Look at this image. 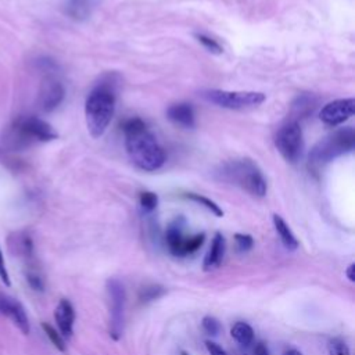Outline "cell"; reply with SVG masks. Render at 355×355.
<instances>
[{"label":"cell","instance_id":"3","mask_svg":"<svg viewBox=\"0 0 355 355\" xmlns=\"http://www.w3.org/2000/svg\"><path fill=\"white\" fill-rule=\"evenodd\" d=\"M57 132L46 121L29 115L17 118L6 130L4 146L10 150H24L35 143H44L57 139Z\"/></svg>","mask_w":355,"mask_h":355},{"label":"cell","instance_id":"17","mask_svg":"<svg viewBox=\"0 0 355 355\" xmlns=\"http://www.w3.org/2000/svg\"><path fill=\"white\" fill-rule=\"evenodd\" d=\"M92 0H68L67 14L73 19H85L92 11Z\"/></svg>","mask_w":355,"mask_h":355},{"label":"cell","instance_id":"34","mask_svg":"<svg viewBox=\"0 0 355 355\" xmlns=\"http://www.w3.org/2000/svg\"><path fill=\"white\" fill-rule=\"evenodd\" d=\"M284 355H302V354L300 351H297V349H288V351L284 352Z\"/></svg>","mask_w":355,"mask_h":355},{"label":"cell","instance_id":"7","mask_svg":"<svg viewBox=\"0 0 355 355\" xmlns=\"http://www.w3.org/2000/svg\"><path fill=\"white\" fill-rule=\"evenodd\" d=\"M275 144L282 157L288 162H297L304 151V137L297 121H288L277 130Z\"/></svg>","mask_w":355,"mask_h":355},{"label":"cell","instance_id":"35","mask_svg":"<svg viewBox=\"0 0 355 355\" xmlns=\"http://www.w3.org/2000/svg\"><path fill=\"white\" fill-rule=\"evenodd\" d=\"M182 355H189V354H186V352H182Z\"/></svg>","mask_w":355,"mask_h":355},{"label":"cell","instance_id":"15","mask_svg":"<svg viewBox=\"0 0 355 355\" xmlns=\"http://www.w3.org/2000/svg\"><path fill=\"white\" fill-rule=\"evenodd\" d=\"M165 237H166V244L169 251L176 257H183L182 250H183L186 236L183 234V223L179 222V219H176L169 225Z\"/></svg>","mask_w":355,"mask_h":355},{"label":"cell","instance_id":"33","mask_svg":"<svg viewBox=\"0 0 355 355\" xmlns=\"http://www.w3.org/2000/svg\"><path fill=\"white\" fill-rule=\"evenodd\" d=\"M355 263H349L348 265V268H347V270H345V275H347V277H348V280L349 282H354L355 280Z\"/></svg>","mask_w":355,"mask_h":355},{"label":"cell","instance_id":"22","mask_svg":"<svg viewBox=\"0 0 355 355\" xmlns=\"http://www.w3.org/2000/svg\"><path fill=\"white\" fill-rule=\"evenodd\" d=\"M42 327H43L46 336L49 337V340L51 341V344H53L57 349L65 351V341H64L62 336H61L53 326H50L49 323H42Z\"/></svg>","mask_w":355,"mask_h":355},{"label":"cell","instance_id":"16","mask_svg":"<svg viewBox=\"0 0 355 355\" xmlns=\"http://www.w3.org/2000/svg\"><path fill=\"white\" fill-rule=\"evenodd\" d=\"M273 225H275V229H276V232H277V234H279V237H280L283 245H284L287 250H290V251L297 250L298 241H297L295 236L293 234L291 229L288 227V225L284 222V219H283L280 215H277V214L273 215Z\"/></svg>","mask_w":355,"mask_h":355},{"label":"cell","instance_id":"4","mask_svg":"<svg viewBox=\"0 0 355 355\" xmlns=\"http://www.w3.org/2000/svg\"><path fill=\"white\" fill-rule=\"evenodd\" d=\"M355 146V132L351 126L334 130L319 140L309 153V168L319 169L334 158L351 153Z\"/></svg>","mask_w":355,"mask_h":355},{"label":"cell","instance_id":"9","mask_svg":"<svg viewBox=\"0 0 355 355\" xmlns=\"http://www.w3.org/2000/svg\"><path fill=\"white\" fill-rule=\"evenodd\" d=\"M355 108L354 98H338L327 103L319 112V118L329 126H337L352 116Z\"/></svg>","mask_w":355,"mask_h":355},{"label":"cell","instance_id":"13","mask_svg":"<svg viewBox=\"0 0 355 355\" xmlns=\"http://www.w3.org/2000/svg\"><path fill=\"white\" fill-rule=\"evenodd\" d=\"M166 116L169 121H172L175 125L190 129L196 125V115L191 104L189 103H176L172 104L166 110Z\"/></svg>","mask_w":355,"mask_h":355},{"label":"cell","instance_id":"14","mask_svg":"<svg viewBox=\"0 0 355 355\" xmlns=\"http://www.w3.org/2000/svg\"><path fill=\"white\" fill-rule=\"evenodd\" d=\"M225 237L220 234V233H216L212 239V243H211V247L204 258V262H202V266L205 270H212V269H216L219 268L222 259H223V255H225Z\"/></svg>","mask_w":355,"mask_h":355},{"label":"cell","instance_id":"19","mask_svg":"<svg viewBox=\"0 0 355 355\" xmlns=\"http://www.w3.org/2000/svg\"><path fill=\"white\" fill-rule=\"evenodd\" d=\"M12 245L15 247V252L17 254L29 255L31 251H32V241L25 234H18V233L10 234V237H8V247H12Z\"/></svg>","mask_w":355,"mask_h":355},{"label":"cell","instance_id":"12","mask_svg":"<svg viewBox=\"0 0 355 355\" xmlns=\"http://www.w3.org/2000/svg\"><path fill=\"white\" fill-rule=\"evenodd\" d=\"M54 318L60 330V334L64 337H69L73 331V322H75V311L72 304L62 298L60 300L55 311H54Z\"/></svg>","mask_w":355,"mask_h":355},{"label":"cell","instance_id":"30","mask_svg":"<svg viewBox=\"0 0 355 355\" xmlns=\"http://www.w3.org/2000/svg\"><path fill=\"white\" fill-rule=\"evenodd\" d=\"M205 348H207L209 355H227L226 351L219 344H216L214 341H209V340L205 341Z\"/></svg>","mask_w":355,"mask_h":355},{"label":"cell","instance_id":"8","mask_svg":"<svg viewBox=\"0 0 355 355\" xmlns=\"http://www.w3.org/2000/svg\"><path fill=\"white\" fill-rule=\"evenodd\" d=\"M108 293L111 298V327L110 334L114 340H118L122 331L123 309H125V290L116 279L108 280Z\"/></svg>","mask_w":355,"mask_h":355},{"label":"cell","instance_id":"29","mask_svg":"<svg viewBox=\"0 0 355 355\" xmlns=\"http://www.w3.org/2000/svg\"><path fill=\"white\" fill-rule=\"evenodd\" d=\"M26 280H28L29 286H31L33 290H36V291H43L44 284H43V280H42L40 276H37V275H35V273H28V275H26Z\"/></svg>","mask_w":355,"mask_h":355},{"label":"cell","instance_id":"6","mask_svg":"<svg viewBox=\"0 0 355 355\" xmlns=\"http://www.w3.org/2000/svg\"><path fill=\"white\" fill-rule=\"evenodd\" d=\"M201 97L208 103L227 110H244L257 107L266 98V96L261 92H230L219 89L204 90L201 92Z\"/></svg>","mask_w":355,"mask_h":355},{"label":"cell","instance_id":"5","mask_svg":"<svg viewBox=\"0 0 355 355\" xmlns=\"http://www.w3.org/2000/svg\"><path fill=\"white\" fill-rule=\"evenodd\" d=\"M219 175L225 180L241 186L243 189H245L247 191L257 197H263L266 194L268 186L263 173L258 168V165L248 158L233 159L226 162L222 166Z\"/></svg>","mask_w":355,"mask_h":355},{"label":"cell","instance_id":"24","mask_svg":"<svg viewBox=\"0 0 355 355\" xmlns=\"http://www.w3.org/2000/svg\"><path fill=\"white\" fill-rule=\"evenodd\" d=\"M140 205L144 211L150 212L154 211L158 205V197L153 191H143L140 193Z\"/></svg>","mask_w":355,"mask_h":355},{"label":"cell","instance_id":"1","mask_svg":"<svg viewBox=\"0 0 355 355\" xmlns=\"http://www.w3.org/2000/svg\"><path fill=\"white\" fill-rule=\"evenodd\" d=\"M123 135L128 155L137 168L153 172L164 165L165 153L140 118L128 119L123 125Z\"/></svg>","mask_w":355,"mask_h":355},{"label":"cell","instance_id":"31","mask_svg":"<svg viewBox=\"0 0 355 355\" xmlns=\"http://www.w3.org/2000/svg\"><path fill=\"white\" fill-rule=\"evenodd\" d=\"M0 279H1V282H3L7 287H8V286H11L10 276H8V272H7L6 263H4V257H3L1 250H0Z\"/></svg>","mask_w":355,"mask_h":355},{"label":"cell","instance_id":"10","mask_svg":"<svg viewBox=\"0 0 355 355\" xmlns=\"http://www.w3.org/2000/svg\"><path fill=\"white\" fill-rule=\"evenodd\" d=\"M65 90L61 82L54 78H47L43 80L39 92V105L44 112H51L64 100Z\"/></svg>","mask_w":355,"mask_h":355},{"label":"cell","instance_id":"28","mask_svg":"<svg viewBox=\"0 0 355 355\" xmlns=\"http://www.w3.org/2000/svg\"><path fill=\"white\" fill-rule=\"evenodd\" d=\"M234 241H236V247L240 252H245V251L251 250L252 244H254V240L250 234H241V233L234 234Z\"/></svg>","mask_w":355,"mask_h":355},{"label":"cell","instance_id":"23","mask_svg":"<svg viewBox=\"0 0 355 355\" xmlns=\"http://www.w3.org/2000/svg\"><path fill=\"white\" fill-rule=\"evenodd\" d=\"M327 351H329V355H349L348 345L345 344L344 340H341L338 337L329 340Z\"/></svg>","mask_w":355,"mask_h":355},{"label":"cell","instance_id":"26","mask_svg":"<svg viewBox=\"0 0 355 355\" xmlns=\"http://www.w3.org/2000/svg\"><path fill=\"white\" fill-rule=\"evenodd\" d=\"M164 293H165V288L161 286H148L141 290L140 300L144 302L153 301V300H157L158 297H161Z\"/></svg>","mask_w":355,"mask_h":355},{"label":"cell","instance_id":"2","mask_svg":"<svg viewBox=\"0 0 355 355\" xmlns=\"http://www.w3.org/2000/svg\"><path fill=\"white\" fill-rule=\"evenodd\" d=\"M115 89L108 82L98 83L87 96L85 116L87 130L93 137H100L107 130L115 111Z\"/></svg>","mask_w":355,"mask_h":355},{"label":"cell","instance_id":"27","mask_svg":"<svg viewBox=\"0 0 355 355\" xmlns=\"http://www.w3.org/2000/svg\"><path fill=\"white\" fill-rule=\"evenodd\" d=\"M201 324H202V329L211 336H216L220 331V323L214 316H204L201 320Z\"/></svg>","mask_w":355,"mask_h":355},{"label":"cell","instance_id":"21","mask_svg":"<svg viewBox=\"0 0 355 355\" xmlns=\"http://www.w3.org/2000/svg\"><path fill=\"white\" fill-rule=\"evenodd\" d=\"M204 240H205V234L204 233H198V234L186 237L184 244H183V250H182V255L184 257V255L196 252L202 245Z\"/></svg>","mask_w":355,"mask_h":355},{"label":"cell","instance_id":"32","mask_svg":"<svg viewBox=\"0 0 355 355\" xmlns=\"http://www.w3.org/2000/svg\"><path fill=\"white\" fill-rule=\"evenodd\" d=\"M254 355H270V354H269V349H268L266 344L259 341L254 347Z\"/></svg>","mask_w":355,"mask_h":355},{"label":"cell","instance_id":"18","mask_svg":"<svg viewBox=\"0 0 355 355\" xmlns=\"http://www.w3.org/2000/svg\"><path fill=\"white\" fill-rule=\"evenodd\" d=\"M232 337L241 345H250L254 340V330L245 322H237L230 329Z\"/></svg>","mask_w":355,"mask_h":355},{"label":"cell","instance_id":"25","mask_svg":"<svg viewBox=\"0 0 355 355\" xmlns=\"http://www.w3.org/2000/svg\"><path fill=\"white\" fill-rule=\"evenodd\" d=\"M196 37H197V40H198L208 51H211V53H214V54H222V53H223L222 46H220L215 39H212V37H209V36H205V35H202V33L196 35Z\"/></svg>","mask_w":355,"mask_h":355},{"label":"cell","instance_id":"20","mask_svg":"<svg viewBox=\"0 0 355 355\" xmlns=\"http://www.w3.org/2000/svg\"><path fill=\"white\" fill-rule=\"evenodd\" d=\"M186 197L190 198V200H193V201H196V202H198V204H201V205L205 207L208 211H211L214 215H216V216H223V211H222L220 207H219L216 202H214L212 200H209V198H207V197H204V196H201V194H196V193H187Z\"/></svg>","mask_w":355,"mask_h":355},{"label":"cell","instance_id":"11","mask_svg":"<svg viewBox=\"0 0 355 355\" xmlns=\"http://www.w3.org/2000/svg\"><path fill=\"white\" fill-rule=\"evenodd\" d=\"M0 312L3 315H6L7 318H10L12 320V323L24 334H29V320H28L25 309L19 301H17L15 298H12L10 295L0 294Z\"/></svg>","mask_w":355,"mask_h":355}]
</instances>
